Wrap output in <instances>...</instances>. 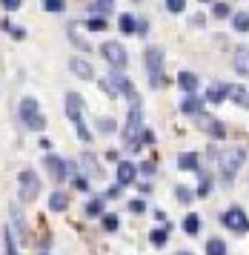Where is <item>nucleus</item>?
I'll use <instances>...</instances> for the list:
<instances>
[{
	"instance_id": "f257e3e1",
	"label": "nucleus",
	"mask_w": 249,
	"mask_h": 255,
	"mask_svg": "<svg viewBox=\"0 0 249 255\" xmlns=\"http://www.w3.org/2000/svg\"><path fill=\"white\" fill-rule=\"evenodd\" d=\"M66 115H69V121L75 124V129H78V138L83 140V143H89L92 132H89V127H86V121H83V98H80L78 92L66 95Z\"/></svg>"
},
{
	"instance_id": "f03ea898",
	"label": "nucleus",
	"mask_w": 249,
	"mask_h": 255,
	"mask_svg": "<svg viewBox=\"0 0 249 255\" xmlns=\"http://www.w3.org/2000/svg\"><path fill=\"white\" fill-rule=\"evenodd\" d=\"M244 149L235 146V149H224L218 155V166H221V178H224V184H232V178L238 175V169L244 166Z\"/></svg>"
},
{
	"instance_id": "7ed1b4c3",
	"label": "nucleus",
	"mask_w": 249,
	"mask_h": 255,
	"mask_svg": "<svg viewBox=\"0 0 249 255\" xmlns=\"http://www.w3.org/2000/svg\"><path fill=\"white\" fill-rule=\"evenodd\" d=\"M140 104H137V98H132V106H129V121H126V129H124V140L129 143V149H140L143 143H140Z\"/></svg>"
},
{
	"instance_id": "20e7f679",
	"label": "nucleus",
	"mask_w": 249,
	"mask_h": 255,
	"mask_svg": "<svg viewBox=\"0 0 249 255\" xmlns=\"http://www.w3.org/2000/svg\"><path fill=\"white\" fill-rule=\"evenodd\" d=\"M20 121H23V127H26V129L43 132L46 118L40 115V109H37V101H34V98H23V101H20Z\"/></svg>"
},
{
	"instance_id": "39448f33",
	"label": "nucleus",
	"mask_w": 249,
	"mask_h": 255,
	"mask_svg": "<svg viewBox=\"0 0 249 255\" xmlns=\"http://www.w3.org/2000/svg\"><path fill=\"white\" fill-rule=\"evenodd\" d=\"M143 60H146V69H149V81H152V86L158 89V86H163V78H160V72H163V52H160L158 46H149L146 55H143Z\"/></svg>"
},
{
	"instance_id": "423d86ee",
	"label": "nucleus",
	"mask_w": 249,
	"mask_h": 255,
	"mask_svg": "<svg viewBox=\"0 0 249 255\" xmlns=\"http://www.w3.org/2000/svg\"><path fill=\"white\" fill-rule=\"evenodd\" d=\"M103 58H106V63L112 66V69H124L126 63H129V55H126V49L118 43V40H109V43H103L101 46Z\"/></svg>"
},
{
	"instance_id": "0eeeda50",
	"label": "nucleus",
	"mask_w": 249,
	"mask_h": 255,
	"mask_svg": "<svg viewBox=\"0 0 249 255\" xmlns=\"http://www.w3.org/2000/svg\"><path fill=\"white\" fill-rule=\"evenodd\" d=\"M224 227H227V230H232L235 235H244V232H249L247 212H244L241 207H229L227 212H224Z\"/></svg>"
},
{
	"instance_id": "6e6552de",
	"label": "nucleus",
	"mask_w": 249,
	"mask_h": 255,
	"mask_svg": "<svg viewBox=\"0 0 249 255\" xmlns=\"http://www.w3.org/2000/svg\"><path fill=\"white\" fill-rule=\"evenodd\" d=\"M17 181H20V201H26V204H29V201H34V198H37V192H40V178H37L32 169H23Z\"/></svg>"
},
{
	"instance_id": "1a4fd4ad",
	"label": "nucleus",
	"mask_w": 249,
	"mask_h": 255,
	"mask_svg": "<svg viewBox=\"0 0 249 255\" xmlns=\"http://www.w3.org/2000/svg\"><path fill=\"white\" fill-rule=\"evenodd\" d=\"M118 72H121V69H115L112 75H109V81L103 83V89H109L112 95H126L129 101H132V98H137L135 89H132V83L126 81V75H118Z\"/></svg>"
},
{
	"instance_id": "9d476101",
	"label": "nucleus",
	"mask_w": 249,
	"mask_h": 255,
	"mask_svg": "<svg viewBox=\"0 0 249 255\" xmlns=\"http://www.w3.org/2000/svg\"><path fill=\"white\" fill-rule=\"evenodd\" d=\"M43 166H46V172L52 175V178H55L57 184H60V181H66L69 175H72V166H69L66 161H60L57 155H46Z\"/></svg>"
},
{
	"instance_id": "9b49d317",
	"label": "nucleus",
	"mask_w": 249,
	"mask_h": 255,
	"mask_svg": "<svg viewBox=\"0 0 249 255\" xmlns=\"http://www.w3.org/2000/svg\"><path fill=\"white\" fill-rule=\"evenodd\" d=\"M115 178H118V184H135L137 178V166L132 161H121L118 163V169H115Z\"/></svg>"
},
{
	"instance_id": "f8f14e48",
	"label": "nucleus",
	"mask_w": 249,
	"mask_h": 255,
	"mask_svg": "<svg viewBox=\"0 0 249 255\" xmlns=\"http://www.w3.org/2000/svg\"><path fill=\"white\" fill-rule=\"evenodd\" d=\"M69 69H72V75H78L80 81H92V78H95L92 63L89 60H83V58H72L69 60Z\"/></svg>"
},
{
	"instance_id": "ddd939ff",
	"label": "nucleus",
	"mask_w": 249,
	"mask_h": 255,
	"mask_svg": "<svg viewBox=\"0 0 249 255\" xmlns=\"http://www.w3.org/2000/svg\"><path fill=\"white\" fill-rule=\"evenodd\" d=\"M232 66H235L238 75H247V78H249V49L247 46L235 49V55H232Z\"/></svg>"
},
{
	"instance_id": "4468645a",
	"label": "nucleus",
	"mask_w": 249,
	"mask_h": 255,
	"mask_svg": "<svg viewBox=\"0 0 249 255\" xmlns=\"http://www.w3.org/2000/svg\"><path fill=\"white\" fill-rule=\"evenodd\" d=\"M181 112H186V115H201L204 112V101L195 98L192 92H186V98L181 101Z\"/></svg>"
},
{
	"instance_id": "2eb2a0df",
	"label": "nucleus",
	"mask_w": 249,
	"mask_h": 255,
	"mask_svg": "<svg viewBox=\"0 0 249 255\" xmlns=\"http://www.w3.org/2000/svg\"><path fill=\"white\" fill-rule=\"evenodd\" d=\"M227 98H229V86L227 83H215V86L206 89V101H209V104H224Z\"/></svg>"
},
{
	"instance_id": "dca6fc26",
	"label": "nucleus",
	"mask_w": 249,
	"mask_h": 255,
	"mask_svg": "<svg viewBox=\"0 0 249 255\" xmlns=\"http://www.w3.org/2000/svg\"><path fill=\"white\" fill-rule=\"evenodd\" d=\"M66 207H69V195L63 189H55V192L49 195V209H52V212H63Z\"/></svg>"
},
{
	"instance_id": "f3484780",
	"label": "nucleus",
	"mask_w": 249,
	"mask_h": 255,
	"mask_svg": "<svg viewBox=\"0 0 249 255\" xmlns=\"http://www.w3.org/2000/svg\"><path fill=\"white\" fill-rule=\"evenodd\" d=\"M178 169H183V172H198V155L195 152H181L178 155Z\"/></svg>"
},
{
	"instance_id": "a211bd4d",
	"label": "nucleus",
	"mask_w": 249,
	"mask_h": 255,
	"mask_svg": "<svg viewBox=\"0 0 249 255\" xmlns=\"http://www.w3.org/2000/svg\"><path fill=\"white\" fill-rule=\"evenodd\" d=\"M178 86H181L183 92H195V89H198V75H192V72H181V75H178Z\"/></svg>"
},
{
	"instance_id": "6ab92c4d",
	"label": "nucleus",
	"mask_w": 249,
	"mask_h": 255,
	"mask_svg": "<svg viewBox=\"0 0 249 255\" xmlns=\"http://www.w3.org/2000/svg\"><path fill=\"white\" fill-rule=\"evenodd\" d=\"M118 29H121L124 35H135L137 32V20L132 17V14H121V17H118Z\"/></svg>"
},
{
	"instance_id": "aec40b11",
	"label": "nucleus",
	"mask_w": 249,
	"mask_h": 255,
	"mask_svg": "<svg viewBox=\"0 0 249 255\" xmlns=\"http://www.w3.org/2000/svg\"><path fill=\"white\" fill-rule=\"evenodd\" d=\"M11 232H17L14 238H20V241L26 244V224H23V218H20L17 209H11Z\"/></svg>"
},
{
	"instance_id": "412c9836",
	"label": "nucleus",
	"mask_w": 249,
	"mask_h": 255,
	"mask_svg": "<svg viewBox=\"0 0 249 255\" xmlns=\"http://www.w3.org/2000/svg\"><path fill=\"white\" fill-rule=\"evenodd\" d=\"M149 241H152V247H166V241H169V227L163 224V230H152L149 232Z\"/></svg>"
},
{
	"instance_id": "4be33fe9",
	"label": "nucleus",
	"mask_w": 249,
	"mask_h": 255,
	"mask_svg": "<svg viewBox=\"0 0 249 255\" xmlns=\"http://www.w3.org/2000/svg\"><path fill=\"white\" fill-rule=\"evenodd\" d=\"M229 98H232L235 104H241V106L249 109V92L244 89V86H229Z\"/></svg>"
},
{
	"instance_id": "5701e85b",
	"label": "nucleus",
	"mask_w": 249,
	"mask_h": 255,
	"mask_svg": "<svg viewBox=\"0 0 249 255\" xmlns=\"http://www.w3.org/2000/svg\"><path fill=\"white\" fill-rule=\"evenodd\" d=\"M212 186H215L212 175H204V172H201V184H198V192H195V195H198V198H209Z\"/></svg>"
},
{
	"instance_id": "b1692460",
	"label": "nucleus",
	"mask_w": 249,
	"mask_h": 255,
	"mask_svg": "<svg viewBox=\"0 0 249 255\" xmlns=\"http://www.w3.org/2000/svg\"><path fill=\"white\" fill-rule=\"evenodd\" d=\"M232 29H235V32H249V14L247 12L232 14Z\"/></svg>"
},
{
	"instance_id": "393cba45",
	"label": "nucleus",
	"mask_w": 249,
	"mask_h": 255,
	"mask_svg": "<svg viewBox=\"0 0 249 255\" xmlns=\"http://www.w3.org/2000/svg\"><path fill=\"white\" fill-rule=\"evenodd\" d=\"M198 230H201V221H198L195 212H189V215L183 218V232H186V235H198Z\"/></svg>"
},
{
	"instance_id": "a878e982",
	"label": "nucleus",
	"mask_w": 249,
	"mask_h": 255,
	"mask_svg": "<svg viewBox=\"0 0 249 255\" xmlns=\"http://www.w3.org/2000/svg\"><path fill=\"white\" fill-rule=\"evenodd\" d=\"M206 255H227V244L221 241V238L206 241Z\"/></svg>"
},
{
	"instance_id": "bb28decb",
	"label": "nucleus",
	"mask_w": 249,
	"mask_h": 255,
	"mask_svg": "<svg viewBox=\"0 0 249 255\" xmlns=\"http://www.w3.org/2000/svg\"><path fill=\"white\" fill-rule=\"evenodd\" d=\"M86 215H89V218H101L103 215V201L101 198H92L89 204H86Z\"/></svg>"
},
{
	"instance_id": "cd10ccee",
	"label": "nucleus",
	"mask_w": 249,
	"mask_h": 255,
	"mask_svg": "<svg viewBox=\"0 0 249 255\" xmlns=\"http://www.w3.org/2000/svg\"><path fill=\"white\" fill-rule=\"evenodd\" d=\"M86 29H89V32H103V29H106V20H103L101 14H98V17L92 14L89 20H86Z\"/></svg>"
},
{
	"instance_id": "c85d7f7f",
	"label": "nucleus",
	"mask_w": 249,
	"mask_h": 255,
	"mask_svg": "<svg viewBox=\"0 0 249 255\" xmlns=\"http://www.w3.org/2000/svg\"><path fill=\"white\" fill-rule=\"evenodd\" d=\"M3 241H6V253H9V255H17V247H14V232H11V227H6V232H3Z\"/></svg>"
},
{
	"instance_id": "c756f323",
	"label": "nucleus",
	"mask_w": 249,
	"mask_h": 255,
	"mask_svg": "<svg viewBox=\"0 0 249 255\" xmlns=\"http://www.w3.org/2000/svg\"><path fill=\"white\" fill-rule=\"evenodd\" d=\"M209 132H212V138H224V135H227V129H224V124H221V121H215V118H209Z\"/></svg>"
},
{
	"instance_id": "7c9ffc66",
	"label": "nucleus",
	"mask_w": 249,
	"mask_h": 255,
	"mask_svg": "<svg viewBox=\"0 0 249 255\" xmlns=\"http://www.w3.org/2000/svg\"><path fill=\"white\" fill-rule=\"evenodd\" d=\"M3 29H6V32H9V35L14 37V40H23V37H26V32H23V26H11L9 20H3Z\"/></svg>"
},
{
	"instance_id": "2f4dec72",
	"label": "nucleus",
	"mask_w": 249,
	"mask_h": 255,
	"mask_svg": "<svg viewBox=\"0 0 249 255\" xmlns=\"http://www.w3.org/2000/svg\"><path fill=\"white\" fill-rule=\"evenodd\" d=\"M43 9L46 12H63L66 3H63V0H43Z\"/></svg>"
},
{
	"instance_id": "473e14b6",
	"label": "nucleus",
	"mask_w": 249,
	"mask_h": 255,
	"mask_svg": "<svg viewBox=\"0 0 249 255\" xmlns=\"http://www.w3.org/2000/svg\"><path fill=\"white\" fill-rule=\"evenodd\" d=\"M118 227H121L118 215H103V230H106V232H115Z\"/></svg>"
},
{
	"instance_id": "72a5a7b5",
	"label": "nucleus",
	"mask_w": 249,
	"mask_h": 255,
	"mask_svg": "<svg viewBox=\"0 0 249 255\" xmlns=\"http://www.w3.org/2000/svg\"><path fill=\"white\" fill-rule=\"evenodd\" d=\"M212 12H215V17H229V6L227 3H221V0H215V3H212Z\"/></svg>"
},
{
	"instance_id": "f704fd0d",
	"label": "nucleus",
	"mask_w": 249,
	"mask_h": 255,
	"mask_svg": "<svg viewBox=\"0 0 249 255\" xmlns=\"http://www.w3.org/2000/svg\"><path fill=\"white\" fill-rule=\"evenodd\" d=\"M166 9H169L172 14H181L183 9H186V0H166Z\"/></svg>"
},
{
	"instance_id": "c9c22d12",
	"label": "nucleus",
	"mask_w": 249,
	"mask_h": 255,
	"mask_svg": "<svg viewBox=\"0 0 249 255\" xmlns=\"http://www.w3.org/2000/svg\"><path fill=\"white\" fill-rule=\"evenodd\" d=\"M129 212H135V215H143V212H146V204H143L140 198H135V201H129Z\"/></svg>"
},
{
	"instance_id": "e433bc0d",
	"label": "nucleus",
	"mask_w": 249,
	"mask_h": 255,
	"mask_svg": "<svg viewBox=\"0 0 249 255\" xmlns=\"http://www.w3.org/2000/svg\"><path fill=\"white\" fill-rule=\"evenodd\" d=\"M175 189H178V192H175V195H178V201H181V204H189V201H192V192H189V189H186V186H175Z\"/></svg>"
},
{
	"instance_id": "4c0bfd02",
	"label": "nucleus",
	"mask_w": 249,
	"mask_h": 255,
	"mask_svg": "<svg viewBox=\"0 0 249 255\" xmlns=\"http://www.w3.org/2000/svg\"><path fill=\"white\" fill-rule=\"evenodd\" d=\"M0 6H3L6 12H17V9L23 6V0H0Z\"/></svg>"
},
{
	"instance_id": "58836bf2",
	"label": "nucleus",
	"mask_w": 249,
	"mask_h": 255,
	"mask_svg": "<svg viewBox=\"0 0 249 255\" xmlns=\"http://www.w3.org/2000/svg\"><path fill=\"white\" fill-rule=\"evenodd\" d=\"M112 6H115V0H98L92 9H98V12H112Z\"/></svg>"
},
{
	"instance_id": "ea45409f",
	"label": "nucleus",
	"mask_w": 249,
	"mask_h": 255,
	"mask_svg": "<svg viewBox=\"0 0 249 255\" xmlns=\"http://www.w3.org/2000/svg\"><path fill=\"white\" fill-rule=\"evenodd\" d=\"M72 184H75V189H83V192L89 189V181L86 178H72Z\"/></svg>"
},
{
	"instance_id": "a19ab883",
	"label": "nucleus",
	"mask_w": 249,
	"mask_h": 255,
	"mask_svg": "<svg viewBox=\"0 0 249 255\" xmlns=\"http://www.w3.org/2000/svg\"><path fill=\"white\" fill-rule=\"evenodd\" d=\"M98 127H101L103 132H112V129H115V124L109 121V118H101V121H98Z\"/></svg>"
},
{
	"instance_id": "79ce46f5",
	"label": "nucleus",
	"mask_w": 249,
	"mask_h": 255,
	"mask_svg": "<svg viewBox=\"0 0 249 255\" xmlns=\"http://www.w3.org/2000/svg\"><path fill=\"white\" fill-rule=\"evenodd\" d=\"M121 186H124V184H115L112 189H109V192H106V198H118V195H121Z\"/></svg>"
},
{
	"instance_id": "37998d69",
	"label": "nucleus",
	"mask_w": 249,
	"mask_h": 255,
	"mask_svg": "<svg viewBox=\"0 0 249 255\" xmlns=\"http://www.w3.org/2000/svg\"><path fill=\"white\" fill-rule=\"evenodd\" d=\"M146 32H149V29H146V20H137V35L143 37Z\"/></svg>"
},
{
	"instance_id": "c03bdc74",
	"label": "nucleus",
	"mask_w": 249,
	"mask_h": 255,
	"mask_svg": "<svg viewBox=\"0 0 249 255\" xmlns=\"http://www.w3.org/2000/svg\"><path fill=\"white\" fill-rule=\"evenodd\" d=\"M140 169H143L146 175H152V172H155V166H152V163H140Z\"/></svg>"
},
{
	"instance_id": "a18cd8bd",
	"label": "nucleus",
	"mask_w": 249,
	"mask_h": 255,
	"mask_svg": "<svg viewBox=\"0 0 249 255\" xmlns=\"http://www.w3.org/2000/svg\"><path fill=\"white\" fill-rule=\"evenodd\" d=\"M201 3H215V0H201Z\"/></svg>"
},
{
	"instance_id": "49530a36",
	"label": "nucleus",
	"mask_w": 249,
	"mask_h": 255,
	"mask_svg": "<svg viewBox=\"0 0 249 255\" xmlns=\"http://www.w3.org/2000/svg\"><path fill=\"white\" fill-rule=\"evenodd\" d=\"M178 255H192V253H178Z\"/></svg>"
}]
</instances>
